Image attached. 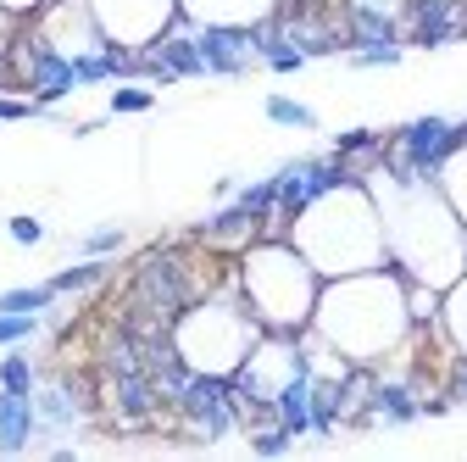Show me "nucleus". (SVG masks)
Instances as JSON below:
<instances>
[{
  "instance_id": "nucleus-4",
  "label": "nucleus",
  "mask_w": 467,
  "mask_h": 462,
  "mask_svg": "<svg viewBox=\"0 0 467 462\" xmlns=\"http://www.w3.org/2000/svg\"><path fill=\"white\" fill-rule=\"evenodd\" d=\"M201 45V62L206 73H240L251 56H256V28H234V23H206L195 34Z\"/></svg>"
},
{
  "instance_id": "nucleus-14",
  "label": "nucleus",
  "mask_w": 467,
  "mask_h": 462,
  "mask_svg": "<svg viewBox=\"0 0 467 462\" xmlns=\"http://www.w3.org/2000/svg\"><path fill=\"white\" fill-rule=\"evenodd\" d=\"M12 240H17V246H39V240H45L39 217H12Z\"/></svg>"
},
{
  "instance_id": "nucleus-10",
  "label": "nucleus",
  "mask_w": 467,
  "mask_h": 462,
  "mask_svg": "<svg viewBox=\"0 0 467 462\" xmlns=\"http://www.w3.org/2000/svg\"><path fill=\"white\" fill-rule=\"evenodd\" d=\"M39 329V312H0V345H17Z\"/></svg>"
},
{
  "instance_id": "nucleus-2",
  "label": "nucleus",
  "mask_w": 467,
  "mask_h": 462,
  "mask_svg": "<svg viewBox=\"0 0 467 462\" xmlns=\"http://www.w3.org/2000/svg\"><path fill=\"white\" fill-rule=\"evenodd\" d=\"M345 184H350L345 162H289V167L278 173V206H284L289 217H301L306 206H317L323 195H334V190H345Z\"/></svg>"
},
{
  "instance_id": "nucleus-8",
  "label": "nucleus",
  "mask_w": 467,
  "mask_h": 462,
  "mask_svg": "<svg viewBox=\"0 0 467 462\" xmlns=\"http://www.w3.org/2000/svg\"><path fill=\"white\" fill-rule=\"evenodd\" d=\"M106 278V262H78V268H67V273H56L50 284H56V296H73V290H89V284H100Z\"/></svg>"
},
{
  "instance_id": "nucleus-11",
  "label": "nucleus",
  "mask_w": 467,
  "mask_h": 462,
  "mask_svg": "<svg viewBox=\"0 0 467 462\" xmlns=\"http://www.w3.org/2000/svg\"><path fill=\"white\" fill-rule=\"evenodd\" d=\"M0 390L34 395V368H28V357H6V362H0Z\"/></svg>"
},
{
  "instance_id": "nucleus-7",
  "label": "nucleus",
  "mask_w": 467,
  "mask_h": 462,
  "mask_svg": "<svg viewBox=\"0 0 467 462\" xmlns=\"http://www.w3.org/2000/svg\"><path fill=\"white\" fill-rule=\"evenodd\" d=\"M56 301V284H28V290H6L0 296V312H45Z\"/></svg>"
},
{
  "instance_id": "nucleus-12",
  "label": "nucleus",
  "mask_w": 467,
  "mask_h": 462,
  "mask_svg": "<svg viewBox=\"0 0 467 462\" xmlns=\"http://www.w3.org/2000/svg\"><path fill=\"white\" fill-rule=\"evenodd\" d=\"M150 106V89H140V84H123L111 95V111H145Z\"/></svg>"
},
{
  "instance_id": "nucleus-9",
  "label": "nucleus",
  "mask_w": 467,
  "mask_h": 462,
  "mask_svg": "<svg viewBox=\"0 0 467 462\" xmlns=\"http://www.w3.org/2000/svg\"><path fill=\"white\" fill-rule=\"evenodd\" d=\"M267 118H273V123H284V129H317V118H312V106H301V100H289V95H273V100H267Z\"/></svg>"
},
{
  "instance_id": "nucleus-3",
  "label": "nucleus",
  "mask_w": 467,
  "mask_h": 462,
  "mask_svg": "<svg viewBox=\"0 0 467 462\" xmlns=\"http://www.w3.org/2000/svg\"><path fill=\"white\" fill-rule=\"evenodd\" d=\"M179 407H184V418H195V429L206 440L228 435L234 429V379L228 373H195L179 395Z\"/></svg>"
},
{
  "instance_id": "nucleus-15",
  "label": "nucleus",
  "mask_w": 467,
  "mask_h": 462,
  "mask_svg": "<svg viewBox=\"0 0 467 462\" xmlns=\"http://www.w3.org/2000/svg\"><path fill=\"white\" fill-rule=\"evenodd\" d=\"M28 111H39V106H23V100H0V118H28Z\"/></svg>"
},
{
  "instance_id": "nucleus-13",
  "label": "nucleus",
  "mask_w": 467,
  "mask_h": 462,
  "mask_svg": "<svg viewBox=\"0 0 467 462\" xmlns=\"http://www.w3.org/2000/svg\"><path fill=\"white\" fill-rule=\"evenodd\" d=\"M117 246H123V228H95V235L84 240V257H106Z\"/></svg>"
},
{
  "instance_id": "nucleus-5",
  "label": "nucleus",
  "mask_w": 467,
  "mask_h": 462,
  "mask_svg": "<svg viewBox=\"0 0 467 462\" xmlns=\"http://www.w3.org/2000/svg\"><path fill=\"white\" fill-rule=\"evenodd\" d=\"M34 424H39L34 395H23V390H0V451H23V446L34 440Z\"/></svg>"
},
{
  "instance_id": "nucleus-1",
  "label": "nucleus",
  "mask_w": 467,
  "mask_h": 462,
  "mask_svg": "<svg viewBox=\"0 0 467 462\" xmlns=\"http://www.w3.org/2000/svg\"><path fill=\"white\" fill-rule=\"evenodd\" d=\"M245 284H251V301L256 312L273 323V329H289V323H301V312L312 307V273L296 251H256L245 262Z\"/></svg>"
},
{
  "instance_id": "nucleus-16",
  "label": "nucleus",
  "mask_w": 467,
  "mask_h": 462,
  "mask_svg": "<svg viewBox=\"0 0 467 462\" xmlns=\"http://www.w3.org/2000/svg\"><path fill=\"white\" fill-rule=\"evenodd\" d=\"M456 390H462V395H467V368H462V384H456Z\"/></svg>"
},
{
  "instance_id": "nucleus-6",
  "label": "nucleus",
  "mask_w": 467,
  "mask_h": 462,
  "mask_svg": "<svg viewBox=\"0 0 467 462\" xmlns=\"http://www.w3.org/2000/svg\"><path fill=\"white\" fill-rule=\"evenodd\" d=\"M373 413L389 418V424H412L418 418V401H412V390H406V384H379L373 390Z\"/></svg>"
}]
</instances>
